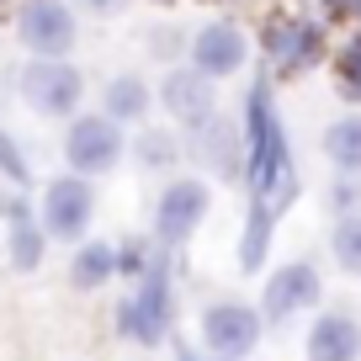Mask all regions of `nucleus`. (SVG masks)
Segmentation results:
<instances>
[{
	"instance_id": "nucleus-4",
	"label": "nucleus",
	"mask_w": 361,
	"mask_h": 361,
	"mask_svg": "<svg viewBox=\"0 0 361 361\" xmlns=\"http://www.w3.org/2000/svg\"><path fill=\"white\" fill-rule=\"evenodd\" d=\"M64 159L75 176H106L117 170L123 159V123H112L106 112H90V117H75L69 123V138H64Z\"/></svg>"
},
{
	"instance_id": "nucleus-17",
	"label": "nucleus",
	"mask_w": 361,
	"mask_h": 361,
	"mask_svg": "<svg viewBox=\"0 0 361 361\" xmlns=\"http://www.w3.org/2000/svg\"><path fill=\"white\" fill-rule=\"evenodd\" d=\"M102 112L112 117V123H138V117L149 112V85L138 75H112L102 90Z\"/></svg>"
},
{
	"instance_id": "nucleus-15",
	"label": "nucleus",
	"mask_w": 361,
	"mask_h": 361,
	"mask_svg": "<svg viewBox=\"0 0 361 361\" xmlns=\"http://www.w3.org/2000/svg\"><path fill=\"white\" fill-rule=\"evenodd\" d=\"M6 224H11V266L16 271H37V266H43V245H48L43 224L27 213V202L6 207Z\"/></svg>"
},
{
	"instance_id": "nucleus-14",
	"label": "nucleus",
	"mask_w": 361,
	"mask_h": 361,
	"mask_svg": "<svg viewBox=\"0 0 361 361\" xmlns=\"http://www.w3.org/2000/svg\"><path fill=\"white\" fill-rule=\"evenodd\" d=\"M361 356V324L350 314H319L308 329V361H356Z\"/></svg>"
},
{
	"instance_id": "nucleus-26",
	"label": "nucleus",
	"mask_w": 361,
	"mask_h": 361,
	"mask_svg": "<svg viewBox=\"0 0 361 361\" xmlns=\"http://www.w3.org/2000/svg\"><path fill=\"white\" fill-rule=\"evenodd\" d=\"M176 361H202V356H197L192 345H180V340H176Z\"/></svg>"
},
{
	"instance_id": "nucleus-8",
	"label": "nucleus",
	"mask_w": 361,
	"mask_h": 361,
	"mask_svg": "<svg viewBox=\"0 0 361 361\" xmlns=\"http://www.w3.org/2000/svg\"><path fill=\"white\" fill-rule=\"evenodd\" d=\"M260 329H266V319H260V308L250 303H213L202 314V340L213 356H250V350L260 345Z\"/></svg>"
},
{
	"instance_id": "nucleus-10",
	"label": "nucleus",
	"mask_w": 361,
	"mask_h": 361,
	"mask_svg": "<svg viewBox=\"0 0 361 361\" xmlns=\"http://www.w3.org/2000/svg\"><path fill=\"white\" fill-rule=\"evenodd\" d=\"M159 102H165V112L176 117L180 128H202L207 117L218 112L213 80L197 75L192 64H186V69H170V75H165V85H159Z\"/></svg>"
},
{
	"instance_id": "nucleus-11",
	"label": "nucleus",
	"mask_w": 361,
	"mask_h": 361,
	"mask_svg": "<svg viewBox=\"0 0 361 361\" xmlns=\"http://www.w3.org/2000/svg\"><path fill=\"white\" fill-rule=\"evenodd\" d=\"M245 54H250V43L234 22H213L192 37V69L207 75V80H224L234 69H245Z\"/></svg>"
},
{
	"instance_id": "nucleus-13",
	"label": "nucleus",
	"mask_w": 361,
	"mask_h": 361,
	"mask_svg": "<svg viewBox=\"0 0 361 361\" xmlns=\"http://www.w3.org/2000/svg\"><path fill=\"white\" fill-rule=\"evenodd\" d=\"M192 154H202V165L218 170V176H239L245 170V138H239V128H228L213 112L202 128H192Z\"/></svg>"
},
{
	"instance_id": "nucleus-3",
	"label": "nucleus",
	"mask_w": 361,
	"mask_h": 361,
	"mask_svg": "<svg viewBox=\"0 0 361 361\" xmlns=\"http://www.w3.org/2000/svg\"><path fill=\"white\" fill-rule=\"evenodd\" d=\"M207 207H213L207 180H197V176L170 180L165 192L154 197V245L159 250H180L186 239L197 234V224L207 218Z\"/></svg>"
},
{
	"instance_id": "nucleus-5",
	"label": "nucleus",
	"mask_w": 361,
	"mask_h": 361,
	"mask_svg": "<svg viewBox=\"0 0 361 361\" xmlns=\"http://www.w3.org/2000/svg\"><path fill=\"white\" fill-rule=\"evenodd\" d=\"M80 96H85V75L64 59H37L22 69V102L37 117H69L80 112Z\"/></svg>"
},
{
	"instance_id": "nucleus-27",
	"label": "nucleus",
	"mask_w": 361,
	"mask_h": 361,
	"mask_svg": "<svg viewBox=\"0 0 361 361\" xmlns=\"http://www.w3.org/2000/svg\"><path fill=\"white\" fill-rule=\"evenodd\" d=\"M213 361H245V356H213Z\"/></svg>"
},
{
	"instance_id": "nucleus-2",
	"label": "nucleus",
	"mask_w": 361,
	"mask_h": 361,
	"mask_svg": "<svg viewBox=\"0 0 361 361\" xmlns=\"http://www.w3.org/2000/svg\"><path fill=\"white\" fill-rule=\"evenodd\" d=\"M170 324H176V298H170V271L165 260L138 271V287L123 308H117V329H123L133 345H159L170 340Z\"/></svg>"
},
{
	"instance_id": "nucleus-23",
	"label": "nucleus",
	"mask_w": 361,
	"mask_h": 361,
	"mask_svg": "<svg viewBox=\"0 0 361 361\" xmlns=\"http://www.w3.org/2000/svg\"><path fill=\"white\" fill-rule=\"evenodd\" d=\"M0 170H6L11 180H27V159H22V149H16L6 133H0Z\"/></svg>"
},
{
	"instance_id": "nucleus-1",
	"label": "nucleus",
	"mask_w": 361,
	"mask_h": 361,
	"mask_svg": "<svg viewBox=\"0 0 361 361\" xmlns=\"http://www.w3.org/2000/svg\"><path fill=\"white\" fill-rule=\"evenodd\" d=\"M245 180H250V207L255 213L282 218L287 202L298 197V170H293V144H287V128L276 117L271 102V85L255 80L245 96Z\"/></svg>"
},
{
	"instance_id": "nucleus-6",
	"label": "nucleus",
	"mask_w": 361,
	"mask_h": 361,
	"mask_svg": "<svg viewBox=\"0 0 361 361\" xmlns=\"http://www.w3.org/2000/svg\"><path fill=\"white\" fill-rule=\"evenodd\" d=\"M90 218H96V192H90L85 176H59L48 180L43 192V234L48 239H80L90 228Z\"/></svg>"
},
{
	"instance_id": "nucleus-24",
	"label": "nucleus",
	"mask_w": 361,
	"mask_h": 361,
	"mask_svg": "<svg viewBox=\"0 0 361 361\" xmlns=\"http://www.w3.org/2000/svg\"><path fill=\"white\" fill-rule=\"evenodd\" d=\"M335 16H350V22H361V0H324Z\"/></svg>"
},
{
	"instance_id": "nucleus-7",
	"label": "nucleus",
	"mask_w": 361,
	"mask_h": 361,
	"mask_svg": "<svg viewBox=\"0 0 361 361\" xmlns=\"http://www.w3.org/2000/svg\"><path fill=\"white\" fill-rule=\"evenodd\" d=\"M16 37L37 59H64L75 48V16H69L64 0H27L22 16H16Z\"/></svg>"
},
{
	"instance_id": "nucleus-18",
	"label": "nucleus",
	"mask_w": 361,
	"mask_h": 361,
	"mask_svg": "<svg viewBox=\"0 0 361 361\" xmlns=\"http://www.w3.org/2000/svg\"><path fill=\"white\" fill-rule=\"evenodd\" d=\"M324 159L340 176H361V112L324 128Z\"/></svg>"
},
{
	"instance_id": "nucleus-9",
	"label": "nucleus",
	"mask_w": 361,
	"mask_h": 361,
	"mask_svg": "<svg viewBox=\"0 0 361 361\" xmlns=\"http://www.w3.org/2000/svg\"><path fill=\"white\" fill-rule=\"evenodd\" d=\"M319 293H324L319 271L308 266V260H287L282 271H271L266 298H260V319L282 324V319H293V314H303V308H314V303H319Z\"/></svg>"
},
{
	"instance_id": "nucleus-12",
	"label": "nucleus",
	"mask_w": 361,
	"mask_h": 361,
	"mask_svg": "<svg viewBox=\"0 0 361 361\" xmlns=\"http://www.w3.org/2000/svg\"><path fill=\"white\" fill-rule=\"evenodd\" d=\"M319 48H324V37H319L314 22H293L287 16V22H271V32H266V54L276 64V75H303L319 59Z\"/></svg>"
},
{
	"instance_id": "nucleus-22",
	"label": "nucleus",
	"mask_w": 361,
	"mask_h": 361,
	"mask_svg": "<svg viewBox=\"0 0 361 361\" xmlns=\"http://www.w3.org/2000/svg\"><path fill=\"white\" fill-rule=\"evenodd\" d=\"M329 207H335V213H356V207H361V180L356 176H340L335 192H329Z\"/></svg>"
},
{
	"instance_id": "nucleus-20",
	"label": "nucleus",
	"mask_w": 361,
	"mask_h": 361,
	"mask_svg": "<svg viewBox=\"0 0 361 361\" xmlns=\"http://www.w3.org/2000/svg\"><path fill=\"white\" fill-rule=\"evenodd\" d=\"M176 159H180V149H176L170 133H144L138 138V165L144 170H170Z\"/></svg>"
},
{
	"instance_id": "nucleus-16",
	"label": "nucleus",
	"mask_w": 361,
	"mask_h": 361,
	"mask_svg": "<svg viewBox=\"0 0 361 361\" xmlns=\"http://www.w3.org/2000/svg\"><path fill=\"white\" fill-rule=\"evenodd\" d=\"M117 276V250L106 245V239H85V245L75 250V260H69V282L80 287V293H96V287H106Z\"/></svg>"
},
{
	"instance_id": "nucleus-25",
	"label": "nucleus",
	"mask_w": 361,
	"mask_h": 361,
	"mask_svg": "<svg viewBox=\"0 0 361 361\" xmlns=\"http://www.w3.org/2000/svg\"><path fill=\"white\" fill-rule=\"evenodd\" d=\"M85 6H90V11H102V16H106V11H123L128 0H85Z\"/></svg>"
},
{
	"instance_id": "nucleus-19",
	"label": "nucleus",
	"mask_w": 361,
	"mask_h": 361,
	"mask_svg": "<svg viewBox=\"0 0 361 361\" xmlns=\"http://www.w3.org/2000/svg\"><path fill=\"white\" fill-rule=\"evenodd\" d=\"M329 250H335L340 271L361 276V213H345V218L335 224V234H329Z\"/></svg>"
},
{
	"instance_id": "nucleus-21",
	"label": "nucleus",
	"mask_w": 361,
	"mask_h": 361,
	"mask_svg": "<svg viewBox=\"0 0 361 361\" xmlns=\"http://www.w3.org/2000/svg\"><path fill=\"white\" fill-rule=\"evenodd\" d=\"M335 75H340V90H345L350 102H361V32L350 37L345 48H340V59H335Z\"/></svg>"
}]
</instances>
